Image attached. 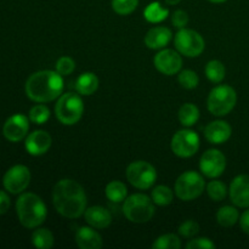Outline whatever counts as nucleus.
Returning a JSON list of instances; mask_svg holds the SVG:
<instances>
[{
  "label": "nucleus",
  "mask_w": 249,
  "mask_h": 249,
  "mask_svg": "<svg viewBox=\"0 0 249 249\" xmlns=\"http://www.w3.org/2000/svg\"><path fill=\"white\" fill-rule=\"evenodd\" d=\"M32 243L36 248L50 249L53 247L55 238L53 232L48 229H36L32 235Z\"/></svg>",
  "instance_id": "26"
},
{
  "label": "nucleus",
  "mask_w": 249,
  "mask_h": 249,
  "mask_svg": "<svg viewBox=\"0 0 249 249\" xmlns=\"http://www.w3.org/2000/svg\"><path fill=\"white\" fill-rule=\"evenodd\" d=\"M172 22L174 24V27H177V28H185L187 26V23H189V15L184 10H177L173 14Z\"/></svg>",
  "instance_id": "37"
},
{
  "label": "nucleus",
  "mask_w": 249,
  "mask_h": 249,
  "mask_svg": "<svg viewBox=\"0 0 249 249\" xmlns=\"http://www.w3.org/2000/svg\"><path fill=\"white\" fill-rule=\"evenodd\" d=\"M170 148L175 156L180 158H190L199 150V136L190 129H182L174 134Z\"/></svg>",
  "instance_id": "10"
},
{
  "label": "nucleus",
  "mask_w": 249,
  "mask_h": 249,
  "mask_svg": "<svg viewBox=\"0 0 249 249\" xmlns=\"http://www.w3.org/2000/svg\"><path fill=\"white\" fill-rule=\"evenodd\" d=\"M240 213L232 206H224L216 213V221L223 228H231L240 221Z\"/></svg>",
  "instance_id": "22"
},
{
  "label": "nucleus",
  "mask_w": 249,
  "mask_h": 249,
  "mask_svg": "<svg viewBox=\"0 0 249 249\" xmlns=\"http://www.w3.org/2000/svg\"><path fill=\"white\" fill-rule=\"evenodd\" d=\"M151 198H152L153 203L157 206H169L174 199V192L165 185H158L151 192Z\"/></svg>",
  "instance_id": "27"
},
{
  "label": "nucleus",
  "mask_w": 249,
  "mask_h": 249,
  "mask_svg": "<svg viewBox=\"0 0 249 249\" xmlns=\"http://www.w3.org/2000/svg\"><path fill=\"white\" fill-rule=\"evenodd\" d=\"M112 9L121 16L133 14L139 5V0H112Z\"/></svg>",
  "instance_id": "32"
},
{
  "label": "nucleus",
  "mask_w": 249,
  "mask_h": 249,
  "mask_svg": "<svg viewBox=\"0 0 249 249\" xmlns=\"http://www.w3.org/2000/svg\"><path fill=\"white\" fill-rule=\"evenodd\" d=\"M55 68L56 72L60 73L62 77H65V75H70L74 72L75 62L72 57H70V56H62V57H60L57 60Z\"/></svg>",
  "instance_id": "34"
},
{
  "label": "nucleus",
  "mask_w": 249,
  "mask_h": 249,
  "mask_svg": "<svg viewBox=\"0 0 249 249\" xmlns=\"http://www.w3.org/2000/svg\"><path fill=\"white\" fill-rule=\"evenodd\" d=\"M126 179L139 190H148L157 180V170L146 160H135L126 168Z\"/></svg>",
  "instance_id": "8"
},
{
  "label": "nucleus",
  "mask_w": 249,
  "mask_h": 249,
  "mask_svg": "<svg viewBox=\"0 0 249 249\" xmlns=\"http://www.w3.org/2000/svg\"><path fill=\"white\" fill-rule=\"evenodd\" d=\"M226 168V157L221 151L212 148L206 151L199 160V170L202 174L211 179L219 178Z\"/></svg>",
  "instance_id": "12"
},
{
  "label": "nucleus",
  "mask_w": 249,
  "mask_h": 249,
  "mask_svg": "<svg viewBox=\"0 0 249 249\" xmlns=\"http://www.w3.org/2000/svg\"><path fill=\"white\" fill-rule=\"evenodd\" d=\"M199 119V109L194 104H184L179 109V121L181 125L190 126L195 125Z\"/></svg>",
  "instance_id": "25"
},
{
  "label": "nucleus",
  "mask_w": 249,
  "mask_h": 249,
  "mask_svg": "<svg viewBox=\"0 0 249 249\" xmlns=\"http://www.w3.org/2000/svg\"><path fill=\"white\" fill-rule=\"evenodd\" d=\"M206 181L199 173L189 170L180 175L175 181V195L181 201H192L203 194Z\"/></svg>",
  "instance_id": "7"
},
{
  "label": "nucleus",
  "mask_w": 249,
  "mask_h": 249,
  "mask_svg": "<svg viewBox=\"0 0 249 249\" xmlns=\"http://www.w3.org/2000/svg\"><path fill=\"white\" fill-rule=\"evenodd\" d=\"M208 1L214 2V4H221V2H225L228 1V0H208Z\"/></svg>",
  "instance_id": "41"
},
{
  "label": "nucleus",
  "mask_w": 249,
  "mask_h": 249,
  "mask_svg": "<svg viewBox=\"0 0 249 249\" xmlns=\"http://www.w3.org/2000/svg\"><path fill=\"white\" fill-rule=\"evenodd\" d=\"M75 243L80 249H100L104 246L101 235L92 226H83L75 233Z\"/></svg>",
  "instance_id": "19"
},
{
  "label": "nucleus",
  "mask_w": 249,
  "mask_h": 249,
  "mask_svg": "<svg viewBox=\"0 0 249 249\" xmlns=\"http://www.w3.org/2000/svg\"><path fill=\"white\" fill-rule=\"evenodd\" d=\"M28 130L29 119L23 114H15L5 122L2 134L11 142H18L26 138Z\"/></svg>",
  "instance_id": "14"
},
{
  "label": "nucleus",
  "mask_w": 249,
  "mask_h": 249,
  "mask_svg": "<svg viewBox=\"0 0 249 249\" xmlns=\"http://www.w3.org/2000/svg\"><path fill=\"white\" fill-rule=\"evenodd\" d=\"M180 1H181V0H165V2H167L168 5H170V6H174V5H178Z\"/></svg>",
  "instance_id": "40"
},
{
  "label": "nucleus",
  "mask_w": 249,
  "mask_h": 249,
  "mask_svg": "<svg viewBox=\"0 0 249 249\" xmlns=\"http://www.w3.org/2000/svg\"><path fill=\"white\" fill-rule=\"evenodd\" d=\"M84 113V102L82 97L74 92L62 94L55 106L56 118L63 125H74L82 118Z\"/></svg>",
  "instance_id": "5"
},
{
  "label": "nucleus",
  "mask_w": 249,
  "mask_h": 249,
  "mask_svg": "<svg viewBox=\"0 0 249 249\" xmlns=\"http://www.w3.org/2000/svg\"><path fill=\"white\" fill-rule=\"evenodd\" d=\"M51 142H53V139L48 131L36 130L26 138L24 147L29 155L43 156L50 150Z\"/></svg>",
  "instance_id": "16"
},
{
  "label": "nucleus",
  "mask_w": 249,
  "mask_h": 249,
  "mask_svg": "<svg viewBox=\"0 0 249 249\" xmlns=\"http://www.w3.org/2000/svg\"><path fill=\"white\" fill-rule=\"evenodd\" d=\"M177 50L186 57H197L206 48L204 39L198 32L189 28H181L174 38Z\"/></svg>",
  "instance_id": "9"
},
{
  "label": "nucleus",
  "mask_w": 249,
  "mask_h": 249,
  "mask_svg": "<svg viewBox=\"0 0 249 249\" xmlns=\"http://www.w3.org/2000/svg\"><path fill=\"white\" fill-rule=\"evenodd\" d=\"M187 249H214L215 245L208 237H198L190 240L186 245Z\"/></svg>",
  "instance_id": "36"
},
{
  "label": "nucleus",
  "mask_w": 249,
  "mask_h": 249,
  "mask_svg": "<svg viewBox=\"0 0 249 249\" xmlns=\"http://www.w3.org/2000/svg\"><path fill=\"white\" fill-rule=\"evenodd\" d=\"M10 204H11V202H10V197L7 196L6 192L0 191V215L9 211Z\"/></svg>",
  "instance_id": "38"
},
{
  "label": "nucleus",
  "mask_w": 249,
  "mask_h": 249,
  "mask_svg": "<svg viewBox=\"0 0 249 249\" xmlns=\"http://www.w3.org/2000/svg\"><path fill=\"white\" fill-rule=\"evenodd\" d=\"M231 202L238 208H249V175H237L229 187Z\"/></svg>",
  "instance_id": "15"
},
{
  "label": "nucleus",
  "mask_w": 249,
  "mask_h": 249,
  "mask_svg": "<svg viewBox=\"0 0 249 249\" xmlns=\"http://www.w3.org/2000/svg\"><path fill=\"white\" fill-rule=\"evenodd\" d=\"M85 221L89 224L90 226L95 229H106L111 225L112 223V215L105 207L101 206H94L87 208L84 213Z\"/></svg>",
  "instance_id": "20"
},
{
  "label": "nucleus",
  "mask_w": 249,
  "mask_h": 249,
  "mask_svg": "<svg viewBox=\"0 0 249 249\" xmlns=\"http://www.w3.org/2000/svg\"><path fill=\"white\" fill-rule=\"evenodd\" d=\"M153 249H180L181 248V240L174 233H165L160 236L152 243Z\"/></svg>",
  "instance_id": "30"
},
{
  "label": "nucleus",
  "mask_w": 249,
  "mask_h": 249,
  "mask_svg": "<svg viewBox=\"0 0 249 249\" xmlns=\"http://www.w3.org/2000/svg\"><path fill=\"white\" fill-rule=\"evenodd\" d=\"M105 194L106 197L111 202L114 203H121L124 202V199L126 198V195H128V189H126L125 184L119 180H113V181L108 182L105 190Z\"/></svg>",
  "instance_id": "24"
},
{
  "label": "nucleus",
  "mask_w": 249,
  "mask_h": 249,
  "mask_svg": "<svg viewBox=\"0 0 249 249\" xmlns=\"http://www.w3.org/2000/svg\"><path fill=\"white\" fill-rule=\"evenodd\" d=\"M169 16V10L162 6V4L158 1H153L146 6L143 11V17L150 23H160V22L167 19Z\"/></svg>",
  "instance_id": "23"
},
{
  "label": "nucleus",
  "mask_w": 249,
  "mask_h": 249,
  "mask_svg": "<svg viewBox=\"0 0 249 249\" xmlns=\"http://www.w3.org/2000/svg\"><path fill=\"white\" fill-rule=\"evenodd\" d=\"M225 66L221 61L219 60H212L207 63L206 66V75L212 83H218L223 82L225 78Z\"/></svg>",
  "instance_id": "28"
},
{
  "label": "nucleus",
  "mask_w": 249,
  "mask_h": 249,
  "mask_svg": "<svg viewBox=\"0 0 249 249\" xmlns=\"http://www.w3.org/2000/svg\"><path fill=\"white\" fill-rule=\"evenodd\" d=\"M31 182V172L26 165L17 164L10 168L2 178V185L10 194H21Z\"/></svg>",
  "instance_id": "11"
},
{
  "label": "nucleus",
  "mask_w": 249,
  "mask_h": 249,
  "mask_svg": "<svg viewBox=\"0 0 249 249\" xmlns=\"http://www.w3.org/2000/svg\"><path fill=\"white\" fill-rule=\"evenodd\" d=\"M173 39V33L168 27H153L145 36V45L152 50L164 49Z\"/></svg>",
  "instance_id": "18"
},
{
  "label": "nucleus",
  "mask_w": 249,
  "mask_h": 249,
  "mask_svg": "<svg viewBox=\"0 0 249 249\" xmlns=\"http://www.w3.org/2000/svg\"><path fill=\"white\" fill-rule=\"evenodd\" d=\"M87 195L79 182L62 179L53 186V203L58 214L68 219H77L87 211Z\"/></svg>",
  "instance_id": "1"
},
{
  "label": "nucleus",
  "mask_w": 249,
  "mask_h": 249,
  "mask_svg": "<svg viewBox=\"0 0 249 249\" xmlns=\"http://www.w3.org/2000/svg\"><path fill=\"white\" fill-rule=\"evenodd\" d=\"M238 223H240V226L243 232L249 235V208H247V211L243 212L242 215L240 216V221Z\"/></svg>",
  "instance_id": "39"
},
{
  "label": "nucleus",
  "mask_w": 249,
  "mask_h": 249,
  "mask_svg": "<svg viewBox=\"0 0 249 249\" xmlns=\"http://www.w3.org/2000/svg\"><path fill=\"white\" fill-rule=\"evenodd\" d=\"M199 232V225L195 220H187L179 226V233L182 237L192 238Z\"/></svg>",
  "instance_id": "35"
},
{
  "label": "nucleus",
  "mask_w": 249,
  "mask_h": 249,
  "mask_svg": "<svg viewBox=\"0 0 249 249\" xmlns=\"http://www.w3.org/2000/svg\"><path fill=\"white\" fill-rule=\"evenodd\" d=\"M155 67L158 72L165 75H174L181 71L182 57L179 51L163 49L153 58Z\"/></svg>",
  "instance_id": "13"
},
{
  "label": "nucleus",
  "mask_w": 249,
  "mask_h": 249,
  "mask_svg": "<svg viewBox=\"0 0 249 249\" xmlns=\"http://www.w3.org/2000/svg\"><path fill=\"white\" fill-rule=\"evenodd\" d=\"M232 135V128L225 121L211 122L204 129V136L207 140L214 145L225 143Z\"/></svg>",
  "instance_id": "17"
},
{
  "label": "nucleus",
  "mask_w": 249,
  "mask_h": 249,
  "mask_svg": "<svg viewBox=\"0 0 249 249\" xmlns=\"http://www.w3.org/2000/svg\"><path fill=\"white\" fill-rule=\"evenodd\" d=\"M63 78L56 71H39L27 79L26 95L34 102L45 104L62 95Z\"/></svg>",
  "instance_id": "2"
},
{
  "label": "nucleus",
  "mask_w": 249,
  "mask_h": 249,
  "mask_svg": "<svg viewBox=\"0 0 249 249\" xmlns=\"http://www.w3.org/2000/svg\"><path fill=\"white\" fill-rule=\"evenodd\" d=\"M178 80H179V84L181 85L184 89L187 90L196 89L199 84L198 75H197L196 72H194V71L191 70L180 71Z\"/></svg>",
  "instance_id": "33"
},
{
  "label": "nucleus",
  "mask_w": 249,
  "mask_h": 249,
  "mask_svg": "<svg viewBox=\"0 0 249 249\" xmlns=\"http://www.w3.org/2000/svg\"><path fill=\"white\" fill-rule=\"evenodd\" d=\"M123 213L131 223H148L155 215V203L146 195L134 194L124 199Z\"/></svg>",
  "instance_id": "4"
},
{
  "label": "nucleus",
  "mask_w": 249,
  "mask_h": 249,
  "mask_svg": "<svg viewBox=\"0 0 249 249\" xmlns=\"http://www.w3.org/2000/svg\"><path fill=\"white\" fill-rule=\"evenodd\" d=\"M16 212L19 223L27 229L40 226L48 215V209L43 199L32 192H27L18 197L16 202Z\"/></svg>",
  "instance_id": "3"
},
{
  "label": "nucleus",
  "mask_w": 249,
  "mask_h": 249,
  "mask_svg": "<svg viewBox=\"0 0 249 249\" xmlns=\"http://www.w3.org/2000/svg\"><path fill=\"white\" fill-rule=\"evenodd\" d=\"M50 118V109L43 104L36 105L29 111V121L34 124H44Z\"/></svg>",
  "instance_id": "31"
},
{
  "label": "nucleus",
  "mask_w": 249,
  "mask_h": 249,
  "mask_svg": "<svg viewBox=\"0 0 249 249\" xmlns=\"http://www.w3.org/2000/svg\"><path fill=\"white\" fill-rule=\"evenodd\" d=\"M237 104L236 90L230 85H218L209 92L208 111L216 117H223L230 113Z\"/></svg>",
  "instance_id": "6"
},
{
  "label": "nucleus",
  "mask_w": 249,
  "mask_h": 249,
  "mask_svg": "<svg viewBox=\"0 0 249 249\" xmlns=\"http://www.w3.org/2000/svg\"><path fill=\"white\" fill-rule=\"evenodd\" d=\"M228 187L220 180H213L207 185V194L209 198L214 202H221L228 196Z\"/></svg>",
  "instance_id": "29"
},
{
  "label": "nucleus",
  "mask_w": 249,
  "mask_h": 249,
  "mask_svg": "<svg viewBox=\"0 0 249 249\" xmlns=\"http://www.w3.org/2000/svg\"><path fill=\"white\" fill-rule=\"evenodd\" d=\"M75 89L79 95L90 96L99 89V78L92 72L82 73L75 82Z\"/></svg>",
  "instance_id": "21"
}]
</instances>
